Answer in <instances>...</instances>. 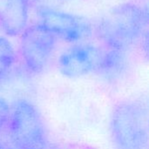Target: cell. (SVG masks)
<instances>
[{
    "label": "cell",
    "instance_id": "1",
    "mask_svg": "<svg viewBox=\"0 0 149 149\" xmlns=\"http://www.w3.org/2000/svg\"><path fill=\"white\" fill-rule=\"evenodd\" d=\"M6 134L14 149H47L46 129L38 108L30 100L19 99L9 108Z\"/></svg>",
    "mask_w": 149,
    "mask_h": 149
},
{
    "label": "cell",
    "instance_id": "2",
    "mask_svg": "<svg viewBox=\"0 0 149 149\" xmlns=\"http://www.w3.org/2000/svg\"><path fill=\"white\" fill-rule=\"evenodd\" d=\"M109 126L116 149H148V116L141 104L132 100L116 104Z\"/></svg>",
    "mask_w": 149,
    "mask_h": 149
},
{
    "label": "cell",
    "instance_id": "3",
    "mask_svg": "<svg viewBox=\"0 0 149 149\" xmlns=\"http://www.w3.org/2000/svg\"><path fill=\"white\" fill-rule=\"evenodd\" d=\"M146 20L143 10L138 5L122 4L113 9L105 21L102 35L110 48L125 51L142 33Z\"/></svg>",
    "mask_w": 149,
    "mask_h": 149
},
{
    "label": "cell",
    "instance_id": "4",
    "mask_svg": "<svg viewBox=\"0 0 149 149\" xmlns=\"http://www.w3.org/2000/svg\"><path fill=\"white\" fill-rule=\"evenodd\" d=\"M57 45V38L41 24L31 25L22 32L20 52L26 69L34 74L48 65Z\"/></svg>",
    "mask_w": 149,
    "mask_h": 149
},
{
    "label": "cell",
    "instance_id": "5",
    "mask_svg": "<svg viewBox=\"0 0 149 149\" xmlns=\"http://www.w3.org/2000/svg\"><path fill=\"white\" fill-rule=\"evenodd\" d=\"M40 23L57 38L70 43H78L89 38L93 33L92 24L81 17L48 6L38 10Z\"/></svg>",
    "mask_w": 149,
    "mask_h": 149
},
{
    "label": "cell",
    "instance_id": "6",
    "mask_svg": "<svg viewBox=\"0 0 149 149\" xmlns=\"http://www.w3.org/2000/svg\"><path fill=\"white\" fill-rule=\"evenodd\" d=\"M104 52L97 45L76 43L61 53L58 60V68L63 76L69 79H78L98 72Z\"/></svg>",
    "mask_w": 149,
    "mask_h": 149
},
{
    "label": "cell",
    "instance_id": "7",
    "mask_svg": "<svg viewBox=\"0 0 149 149\" xmlns=\"http://www.w3.org/2000/svg\"><path fill=\"white\" fill-rule=\"evenodd\" d=\"M27 4L22 0H7L0 10V27L8 35L22 34L27 23Z\"/></svg>",
    "mask_w": 149,
    "mask_h": 149
},
{
    "label": "cell",
    "instance_id": "8",
    "mask_svg": "<svg viewBox=\"0 0 149 149\" xmlns=\"http://www.w3.org/2000/svg\"><path fill=\"white\" fill-rule=\"evenodd\" d=\"M123 50L112 49L104 52L101 66L98 72L106 79L115 80L121 77L127 68V58Z\"/></svg>",
    "mask_w": 149,
    "mask_h": 149
},
{
    "label": "cell",
    "instance_id": "9",
    "mask_svg": "<svg viewBox=\"0 0 149 149\" xmlns=\"http://www.w3.org/2000/svg\"><path fill=\"white\" fill-rule=\"evenodd\" d=\"M16 58L15 49L10 41L4 37H0V81L10 76Z\"/></svg>",
    "mask_w": 149,
    "mask_h": 149
},
{
    "label": "cell",
    "instance_id": "10",
    "mask_svg": "<svg viewBox=\"0 0 149 149\" xmlns=\"http://www.w3.org/2000/svg\"><path fill=\"white\" fill-rule=\"evenodd\" d=\"M0 149H14L10 144V142L8 143H5V142H3L1 143L0 142Z\"/></svg>",
    "mask_w": 149,
    "mask_h": 149
},
{
    "label": "cell",
    "instance_id": "11",
    "mask_svg": "<svg viewBox=\"0 0 149 149\" xmlns=\"http://www.w3.org/2000/svg\"><path fill=\"white\" fill-rule=\"evenodd\" d=\"M24 3H26L27 5L30 3H31V2H33V1H35V0H22Z\"/></svg>",
    "mask_w": 149,
    "mask_h": 149
}]
</instances>
